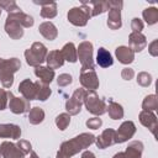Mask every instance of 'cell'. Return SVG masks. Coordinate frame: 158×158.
I'll return each instance as SVG.
<instances>
[{
  "label": "cell",
  "instance_id": "obj_1",
  "mask_svg": "<svg viewBox=\"0 0 158 158\" xmlns=\"http://www.w3.org/2000/svg\"><path fill=\"white\" fill-rule=\"evenodd\" d=\"M98 63L101 67H109L112 64V58H111L110 53H107L104 48H100L98 52Z\"/></svg>",
  "mask_w": 158,
  "mask_h": 158
}]
</instances>
